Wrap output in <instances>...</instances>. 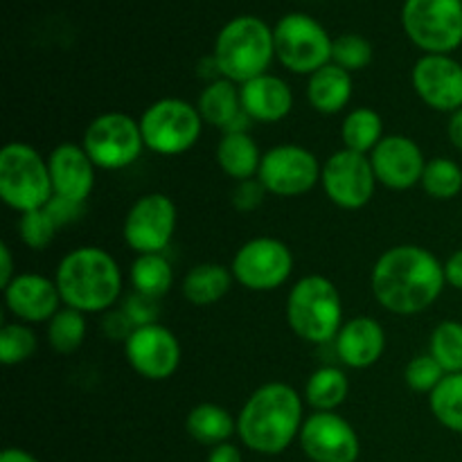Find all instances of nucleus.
<instances>
[{
	"label": "nucleus",
	"instance_id": "1",
	"mask_svg": "<svg viewBox=\"0 0 462 462\" xmlns=\"http://www.w3.org/2000/svg\"><path fill=\"white\" fill-rule=\"evenodd\" d=\"M445 264L429 248L393 246L374 262L370 287L386 311L413 316L427 311L445 289Z\"/></svg>",
	"mask_w": 462,
	"mask_h": 462
},
{
	"label": "nucleus",
	"instance_id": "2",
	"mask_svg": "<svg viewBox=\"0 0 462 462\" xmlns=\"http://www.w3.org/2000/svg\"><path fill=\"white\" fill-rule=\"evenodd\" d=\"M302 418V397L296 388L271 382L257 388L237 415V436L248 449L262 456H278L298 440Z\"/></svg>",
	"mask_w": 462,
	"mask_h": 462
},
{
	"label": "nucleus",
	"instance_id": "3",
	"mask_svg": "<svg viewBox=\"0 0 462 462\" xmlns=\"http://www.w3.org/2000/svg\"><path fill=\"white\" fill-rule=\"evenodd\" d=\"M54 282L66 307L81 314H102L120 298L122 271L104 248L79 246L61 257Z\"/></svg>",
	"mask_w": 462,
	"mask_h": 462
},
{
	"label": "nucleus",
	"instance_id": "4",
	"mask_svg": "<svg viewBox=\"0 0 462 462\" xmlns=\"http://www.w3.org/2000/svg\"><path fill=\"white\" fill-rule=\"evenodd\" d=\"M273 57V30L269 23L251 14L230 18L217 34L212 52L219 75L235 84H246L264 75Z\"/></svg>",
	"mask_w": 462,
	"mask_h": 462
},
{
	"label": "nucleus",
	"instance_id": "5",
	"mask_svg": "<svg viewBox=\"0 0 462 462\" xmlns=\"http://www.w3.org/2000/svg\"><path fill=\"white\" fill-rule=\"evenodd\" d=\"M287 323L298 338L314 346L332 343L343 328V300L325 275H305L287 298Z\"/></svg>",
	"mask_w": 462,
	"mask_h": 462
},
{
	"label": "nucleus",
	"instance_id": "6",
	"mask_svg": "<svg viewBox=\"0 0 462 462\" xmlns=\"http://www.w3.org/2000/svg\"><path fill=\"white\" fill-rule=\"evenodd\" d=\"M54 197L48 158L32 144L9 143L0 152V199L16 212L39 210Z\"/></svg>",
	"mask_w": 462,
	"mask_h": 462
},
{
	"label": "nucleus",
	"instance_id": "7",
	"mask_svg": "<svg viewBox=\"0 0 462 462\" xmlns=\"http://www.w3.org/2000/svg\"><path fill=\"white\" fill-rule=\"evenodd\" d=\"M203 117L194 104L179 97L156 99L140 116L144 147L161 156H179L199 143Z\"/></svg>",
	"mask_w": 462,
	"mask_h": 462
},
{
	"label": "nucleus",
	"instance_id": "8",
	"mask_svg": "<svg viewBox=\"0 0 462 462\" xmlns=\"http://www.w3.org/2000/svg\"><path fill=\"white\" fill-rule=\"evenodd\" d=\"M275 57L296 75H314L332 63L334 39L323 23L305 12H289L273 25Z\"/></svg>",
	"mask_w": 462,
	"mask_h": 462
},
{
	"label": "nucleus",
	"instance_id": "9",
	"mask_svg": "<svg viewBox=\"0 0 462 462\" xmlns=\"http://www.w3.org/2000/svg\"><path fill=\"white\" fill-rule=\"evenodd\" d=\"M402 23L427 54H451L462 45V0H404Z\"/></svg>",
	"mask_w": 462,
	"mask_h": 462
},
{
	"label": "nucleus",
	"instance_id": "10",
	"mask_svg": "<svg viewBox=\"0 0 462 462\" xmlns=\"http://www.w3.org/2000/svg\"><path fill=\"white\" fill-rule=\"evenodd\" d=\"M81 147L99 170H125L138 161L144 149L140 120L120 111L102 113L86 126Z\"/></svg>",
	"mask_w": 462,
	"mask_h": 462
},
{
	"label": "nucleus",
	"instance_id": "11",
	"mask_svg": "<svg viewBox=\"0 0 462 462\" xmlns=\"http://www.w3.org/2000/svg\"><path fill=\"white\" fill-rule=\"evenodd\" d=\"M230 271L248 291H273L293 273V253L275 237L248 239L235 253Z\"/></svg>",
	"mask_w": 462,
	"mask_h": 462
},
{
	"label": "nucleus",
	"instance_id": "12",
	"mask_svg": "<svg viewBox=\"0 0 462 462\" xmlns=\"http://www.w3.org/2000/svg\"><path fill=\"white\" fill-rule=\"evenodd\" d=\"M320 183L334 206L343 210H361L374 197L377 176L370 156L343 147L325 161Z\"/></svg>",
	"mask_w": 462,
	"mask_h": 462
},
{
	"label": "nucleus",
	"instance_id": "13",
	"mask_svg": "<svg viewBox=\"0 0 462 462\" xmlns=\"http://www.w3.org/2000/svg\"><path fill=\"white\" fill-rule=\"evenodd\" d=\"M323 165L300 144H278L262 156L257 179L275 197H302L320 180Z\"/></svg>",
	"mask_w": 462,
	"mask_h": 462
},
{
	"label": "nucleus",
	"instance_id": "14",
	"mask_svg": "<svg viewBox=\"0 0 462 462\" xmlns=\"http://www.w3.org/2000/svg\"><path fill=\"white\" fill-rule=\"evenodd\" d=\"M176 219V206L167 194H144L126 212L122 228L126 246L138 255L162 253L174 237Z\"/></svg>",
	"mask_w": 462,
	"mask_h": 462
},
{
	"label": "nucleus",
	"instance_id": "15",
	"mask_svg": "<svg viewBox=\"0 0 462 462\" xmlns=\"http://www.w3.org/2000/svg\"><path fill=\"white\" fill-rule=\"evenodd\" d=\"M302 454L311 462H356L361 440L355 427L334 411H316L300 429Z\"/></svg>",
	"mask_w": 462,
	"mask_h": 462
},
{
	"label": "nucleus",
	"instance_id": "16",
	"mask_svg": "<svg viewBox=\"0 0 462 462\" xmlns=\"http://www.w3.org/2000/svg\"><path fill=\"white\" fill-rule=\"evenodd\" d=\"M125 356L131 368L149 382L170 379L180 365V343L165 325L135 328L125 341Z\"/></svg>",
	"mask_w": 462,
	"mask_h": 462
},
{
	"label": "nucleus",
	"instance_id": "17",
	"mask_svg": "<svg viewBox=\"0 0 462 462\" xmlns=\"http://www.w3.org/2000/svg\"><path fill=\"white\" fill-rule=\"evenodd\" d=\"M411 81L429 108L456 113L462 108V63L451 54H424L415 61Z\"/></svg>",
	"mask_w": 462,
	"mask_h": 462
},
{
	"label": "nucleus",
	"instance_id": "18",
	"mask_svg": "<svg viewBox=\"0 0 462 462\" xmlns=\"http://www.w3.org/2000/svg\"><path fill=\"white\" fill-rule=\"evenodd\" d=\"M377 183L388 189H411L422 183L424 158L422 149L409 135H383L382 143L370 153Z\"/></svg>",
	"mask_w": 462,
	"mask_h": 462
},
{
	"label": "nucleus",
	"instance_id": "19",
	"mask_svg": "<svg viewBox=\"0 0 462 462\" xmlns=\"http://www.w3.org/2000/svg\"><path fill=\"white\" fill-rule=\"evenodd\" d=\"M3 293L7 310L27 325L50 323L63 305L57 282L41 273H18Z\"/></svg>",
	"mask_w": 462,
	"mask_h": 462
},
{
	"label": "nucleus",
	"instance_id": "20",
	"mask_svg": "<svg viewBox=\"0 0 462 462\" xmlns=\"http://www.w3.org/2000/svg\"><path fill=\"white\" fill-rule=\"evenodd\" d=\"M50 179L57 197L70 199L75 203L88 201L95 188V162L81 144L61 143L48 156Z\"/></svg>",
	"mask_w": 462,
	"mask_h": 462
},
{
	"label": "nucleus",
	"instance_id": "21",
	"mask_svg": "<svg viewBox=\"0 0 462 462\" xmlns=\"http://www.w3.org/2000/svg\"><path fill=\"white\" fill-rule=\"evenodd\" d=\"M334 347L343 365L352 370H365L382 359L386 350V332L373 316H356L343 323L334 338Z\"/></svg>",
	"mask_w": 462,
	"mask_h": 462
},
{
	"label": "nucleus",
	"instance_id": "22",
	"mask_svg": "<svg viewBox=\"0 0 462 462\" xmlns=\"http://www.w3.org/2000/svg\"><path fill=\"white\" fill-rule=\"evenodd\" d=\"M242 95V108L253 122H280L291 113L293 93L287 81L278 75L255 77L239 88Z\"/></svg>",
	"mask_w": 462,
	"mask_h": 462
},
{
	"label": "nucleus",
	"instance_id": "23",
	"mask_svg": "<svg viewBox=\"0 0 462 462\" xmlns=\"http://www.w3.org/2000/svg\"><path fill=\"white\" fill-rule=\"evenodd\" d=\"M352 75L337 63H328L307 81V99L323 116H337L352 99Z\"/></svg>",
	"mask_w": 462,
	"mask_h": 462
},
{
	"label": "nucleus",
	"instance_id": "24",
	"mask_svg": "<svg viewBox=\"0 0 462 462\" xmlns=\"http://www.w3.org/2000/svg\"><path fill=\"white\" fill-rule=\"evenodd\" d=\"M199 113H201L203 122L217 129L233 131L235 122L246 117L242 108V95L235 81L226 79H212L206 88L201 90L197 102Z\"/></svg>",
	"mask_w": 462,
	"mask_h": 462
},
{
	"label": "nucleus",
	"instance_id": "25",
	"mask_svg": "<svg viewBox=\"0 0 462 462\" xmlns=\"http://www.w3.org/2000/svg\"><path fill=\"white\" fill-rule=\"evenodd\" d=\"M215 156L221 171L239 183V180L255 179L264 153L246 131H226L224 138L217 144Z\"/></svg>",
	"mask_w": 462,
	"mask_h": 462
},
{
	"label": "nucleus",
	"instance_id": "26",
	"mask_svg": "<svg viewBox=\"0 0 462 462\" xmlns=\"http://www.w3.org/2000/svg\"><path fill=\"white\" fill-rule=\"evenodd\" d=\"M233 271L217 262L192 266L183 278V296L194 307H210L219 302L233 287Z\"/></svg>",
	"mask_w": 462,
	"mask_h": 462
},
{
	"label": "nucleus",
	"instance_id": "27",
	"mask_svg": "<svg viewBox=\"0 0 462 462\" xmlns=\"http://www.w3.org/2000/svg\"><path fill=\"white\" fill-rule=\"evenodd\" d=\"M185 429H188L192 440L206 447H217L233 438V433L237 431V420L224 406L206 402V404H199L189 411Z\"/></svg>",
	"mask_w": 462,
	"mask_h": 462
},
{
	"label": "nucleus",
	"instance_id": "28",
	"mask_svg": "<svg viewBox=\"0 0 462 462\" xmlns=\"http://www.w3.org/2000/svg\"><path fill=\"white\" fill-rule=\"evenodd\" d=\"M129 280L135 293L161 300L174 287V269L162 253H147V255L135 257Z\"/></svg>",
	"mask_w": 462,
	"mask_h": 462
},
{
	"label": "nucleus",
	"instance_id": "29",
	"mask_svg": "<svg viewBox=\"0 0 462 462\" xmlns=\"http://www.w3.org/2000/svg\"><path fill=\"white\" fill-rule=\"evenodd\" d=\"M350 393V382L341 368L323 365L314 370L305 383V402L314 411H337Z\"/></svg>",
	"mask_w": 462,
	"mask_h": 462
},
{
	"label": "nucleus",
	"instance_id": "30",
	"mask_svg": "<svg viewBox=\"0 0 462 462\" xmlns=\"http://www.w3.org/2000/svg\"><path fill=\"white\" fill-rule=\"evenodd\" d=\"M341 138L346 149L359 153H373V149L377 147L383 140V120L374 108L370 106H359L355 111H350L346 116L341 125Z\"/></svg>",
	"mask_w": 462,
	"mask_h": 462
},
{
	"label": "nucleus",
	"instance_id": "31",
	"mask_svg": "<svg viewBox=\"0 0 462 462\" xmlns=\"http://www.w3.org/2000/svg\"><path fill=\"white\" fill-rule=\"evenodd\" d=\"M429 406L442 427L462 433V373L447 374L429 395Z\"/></svg>",
	"mask_w": 462,
	"mask_h": 462
},
{
	"label": "nucleus",
	"instance_id": "32",
	"mask_svg": "<svg viewBox=\"0 0 462 462\" xmlns=\"http://www.w3.org/2000/svg\"><path fill=\"white\" fill-rule=\"evenodd\" d=\"M86 332H88L86 314L61 307L48 323V343L59 355H72L86 341Z\"/></svg>",
	"mask_w": 462,
	"mask_h": 462
},
{
	"label": "nucleus",
	"instance_id": "33",
	"mask_svg": "<svg viewBox=\"0 0 462 462\" xmlns=\"http://www.w3.org/2000/svg\"><path fill=\"white\" fill-rule=\"evenodd\" d=\"M420 185L436 201H451L462 192V167L447 156L431 158L427 161Z\"/></svg>",
	"mask_w": 462,
	"mask_h": 462
},
{
	"label": "nucleus",
	"instance_id": "34",
	"mask_svg": "<svg viewBox=\"0 0 462 462\" xmlns=\"http://www.w3.org/2000/svg\"><path fill=\"white\" fill-rule=\"evenodd\" d=\"M429 355L442 365L447 374L462 373V323L442 320L436 325L429 341Z\"/></svg>",
	"mask_w": 462,
	"mask_h": 462
},
{
	"label": "nucleus",
	"instance_id": "35",
	"mask_svg": "<svg viewBox=\"0 0 462 462\" xmlns=\"http://www.w3.org/2000/svg\"><path fill=\"white\" fill-rule=\"evenodd\" d=\"M36 347H39V338L27 323L16 320V323H5L0 328V361L7 368L30 361Z\"/></svg>",
	"mask_w": 462,
	"mask_h": 462
},
{
	"label": "nucleus",
	"instance_id": "36",
	"mask_svg": "<svg viewBox=\"0 0 462 462\" xmlns=\"http://www.w3.org/2000/svg\"><path fill=\"white\" fill-rule=\"evenodd\" d=\"M373 61V43L361 34H341L332 43V63L347 72L364 70Z\"/></svg>",
	"mask_w": 462,
	"mask_h": 462
},
{
	"label": "nucleus",
	"instance_id": "37",
	"mask_svg": "<svg viewBox=\"0 0 462 462\" xmlns=\"http://www.w3.org/2000/svg\"><path fill=\"white\" fill-rule=\"evenodd\" d=\"M57 230V224H54L45 208L23 212L21 219H18V233H21L23 244L32 251H45L54 242Z\"/></svg>",
	"mask_w": 462,
	"mask_h": 462
},
{
	"label": "nucleus",
	"instance_id": "38",
	"mask_svg": "<svg viewBox=\"0 0 462 462\" xmlns=\"http://www.w3.org/2000/svg\"><path fill=\"white\" fill-rule=\"evenodd\" d=\"M447 377V373L442 370V365L433 359L431 355H420L415 359L409 361L404 370V379L406 386L415 393H427L431 395L433 391L438 388V383Z\"/></svg>",
	"mask_w": 462,
	"mask_h": 462
},
{
	"label": "nucleus",
	"instance_id": "39",
	"mask_svg": "<svg viewBox=\"0 0 462 462\" xmlns=\"http://www.w3.org/2000/svg\"><path fill=\"white\" fill-rule=\"evenodd\" d=\"M125 314L129 316L131 323L135 328H143V325L158 323V316H161V307H158V300L153 298L143 296V293H131L125 302Z\"/></svg>",
	"mask_w": 462,
	"mask_h": 462
},
{
	"label": "nucleus",
	"instance_id": "40",
	"mask_svg": "<svg viewBox=\"0 0 462 462\" xmlns=\"http://www.w3.org/2000/svg\"><path fill=\"white\" fill-rule=\"evenodd\" d=\"M266 197V188L262 185V180L257 179H248V180H239L233 189V206L237 208L239 212H253L262 206Z\"/></svg>",
	"mask_w": 462,
	"mask_h": 462
},
{
	"label": "nucleus",
	"instance_id": "41",
	"mask_svg": "<svg viewBox=\"0 0 462 462\" xmlns=\"http://www.w3.org/2000/svg\"><path fill=\"white\" fill-rule=\"evenodd\" d=\"M45 210H48V215L52 217L57 228H61V226L72 224V221L79 219L81 212H84V203H75L70 201V199H63L54 194V197L48 201V206H45Z\"/></svg>",
	"mask_w": 462,
	"mask_h": 462
},
{
	"label": "nucleus",
	"instance_id": "42",
	"mask_svg": "<svg viewBox=\"0 0 462 462\" xmlns=\"http://www.w3.org/2000/svg\"><path fill=\"white\" fill-rule=\"evenodd\" d=\"M102 329L108 338H116V341H126V338L134 334L135 325L131 323V319L125 314V310H120V311H108V314L104 316Z\"/></svg>",
	"mask_w": 462,
	"mask_h": 462
},
{
	"label": "nucleus",
	"instance_id": "43",
	"mask_svg": "<svg viewBox=\"0 0 462 462\" xmlns=\"http://www.w3.org/2000/svg\"><path fill=\"white\" fill-rule=\"evenodd\" d=\"M445 278L447 284H451V287L462 291V248L451 253L449 260L445 262Z\"/></svg>",
	"mask_w": 462,
	"mask_h": 462
},
{
	"label": "nucleus",
	"instance_id": "44",
	"mask_svg": "<svg viewBox=\"0 0 462 462\" xmlns=\"http://www.w3.org/2000/svg\"><path fill=\"white\" fill-rule=\"evenodd\" d=\"M18 273H14V257L12 248L7 244H0V289L7 287Z\"/></svg>",
	"mask_w": 462,
	"mask_h": 462
},
{
	"label": "nucleus",
	"instance_id": "45",
	"mask_svg": "<svg viewBox=\"0 0 462 462\" xmlns=\"http://www.w3.org/2000/svg\"><path fill=\"white\" fill-rule=\"evenodd\" d=\"M208 462H244L242 451L237 449L230 442H224V445H217L210 449V456H208Z\"/></svg>",
	"mask_w": 462,
	"mask_h": 462
},
{
	"label": "nucleus",
	"instance_id": "46",
	"mask_svg": "<svg viewBox=\"0 0 462 462\" xmlns=\"http://www.w3.org/2000/svg\"><path fill=\"white\" fill-rule=\"evenodd\" d=\"M447 135H449L451 144H454L458 152H462V108L460 111L451 113L449 125H447Z\"/></svg>",
	"mask_w": 462,
	"mask_h": 462
},
{
	"label": "nucleus",
	"instance_id": "47",
	"mask_svg": "<svg viewBox=\"0 0 462 462\" xmlns=\"http://www.w3.org/2000/svg\"><path fill=\"white\" fill-rule=\"evenodd\" d=\"M0 462H39L30 451L25 449H18V447H9L0 454Z\"/></svg>",
	"mask_w": 462,
	"mask_h": 462
}]
</instances>
